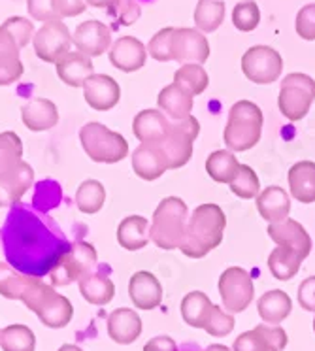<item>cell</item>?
I'll return each mask as SVG.
<instances>
[{"label": "cell", "instance_id": "cell-53", "mask_svg": "<svg viewBox=\"0 0 315 351\" xmlns=\"http://www.w3.org/2000/svg\"><path fill=\"white\" fill-rule=\"evenodd\" d=\"M144 351H179L177 350V343L174 342V338L162 335L155 336L149 342L144 346Z\"/></svg>", "mask_w": 315, "mask_h": 351}, {"label": "cell", "instance_id": "cell-4", "mask_svg": "<svg viewBox=\"0 0 315 351\" xmlns=\"http://www.w3.org/2000/svg\"><path fill=\"white\" fill-rule=\"evenodd\" d=\"M187 214L189 208L185 200L177 197H166L155 208L151 225H149V240L161 250H179L187 230Z\"/></svg>", "mask_w": 315, "mask_h": 351}, {"label": "cell", "instance_id": "cell-50", "mask_svg": "<svg viewBox=\"0 0 315 351\" xmlns=\"http://www.w3.org/2000/svg\"><path fill=\"white\" fill-rule=\"evenodd\" d=\"M27 12L34 21H42V23L57 19L53 0H27Z\"/></svg>", "mask_w": 315, "mask_h": 351}, {"label": "cell", "instance_id": "cell-2", "mask_svg": "<svg viewBox=\"0 0 315 351\" xmlns=\"http://www.w3.org/2000/svg\"><path fill=\"white\" fill-rule=\"evenodd\" d=\"M227 215L217 204H200L187 219V230L179 252L189 259H202L223 242Z\"/></svg>", "mask_w": 315, "mask_h": 351}, {"label": "cell", "instance_id": "cell-36", "mask_svg": "<svg viewBox=\"0 0 315 351\" xmlns=\"http://www.w3.org/2000/svg\"><path fill=\"white\" fill-rule=\"evenodd\" d=\"M106 202V189L97 180H85L76 191V206L81 214H97Z\"/></svg>", "mask_w": 315, "mask_h": 351}, {"label": "cell", "instance_id": "cell-25", "mask_svg": "<svg viewBox=\"0 0 315 351\" xmlns=\"http://www.w3.org/2000/svg\"><path fill=\"white\" fill-rule=\"evenodd\" d=\"M21 119L32 132H46L59 123V110L53 100L32 99L21 108Z\"/></svg>", "mask_w": 315, "mask_h": 351}, {"label": "cell", "instance_id": "cell-12", "mask_svg": "<svg viewBox=\"0 0 315 351\" xmlns=\"http://www.w3.org/2000/svg\"><path fill=\"white\" fill-rule=\"evenodd\" d=\"M32 46L40 61L57 64L70 51L72 34L61 19H53L42 25V29L32 38Z\"/></svg>", "mask_w": 315, "mask_h": 351}, {"label": "cell", "instance_id": "cell-19", "mask_svg": "<svg viewBox=\"0 0 315 351\" xmlns=\"http://www.w3.org/2000/svg\"><path fill=\"white\" fill-rule=\"evenodd\" d=\"M268 237L277 245H285V247L299 252L302 259H306L312 252V238L307 234V230L299 221L289 219V217L284 221L268 225Z\"/></svg>", "mask_w": 315, "mask_h": 351}, {"label": "cell", "instance_id": "cell-14", "mask_svg": "<svg viewBox=\"0 0 315 351\" xmlns=\"http://www.w3.org/2000/svg\"><path fill=\"white\" fill-rule=\"evenodd\" d=\"M72 44L77 51H81L87 57H100L112 47V31L108 25L97 19H89L85 23L77 25L72 34Z\"/></svg>", "mask_w": 315, "mask_h": 351}, {"label": "cell", "instance_id": "cell-21", "mask_svg": "<svg viewBox=\"0 0 315 351\" xmlns=\"http://www.w3.org/2000/svg\"><path fill=\"white\" fill-rule=\"evenodd\" d=\"M142 335V319L132 308H117L108 315V336L119 346L136 342Z\"/></svg>", "mask_w": 315, "mask_h": 351}, {"label": "cell", "instance_id": "cell-23", "mask_svg": "<svg viewBox=\"0 0 315 351\" xmlns=\"http://www.w3.org/2000/svg\"><path fill=\"white\" fill-rule=\"evenodd\" d=\"M55 66H57L59 80L68 87H84L85 82L94 74V64H92L91 57H87L77 49L68 51Z\"/></svg>", "mask_w": 315, "mask_h": 351}, {"label": "cell", "instance_id": "cell-5", "mask_svg": "<svg viewBox=\"0 0 315 351\" xmlns=\"http://www.w3.org/2000/svg\"><path fill=\"white\" fill-rule=\"evenodd\" d=\"M262 110L251 100H238L229 112L223 140L231 152H249L262 134Z\"/></svg>", "mask_w": 315, "mask_h": 351}, {"label": "cell", "instance_id": "cell-31", "mask_svg": "<svg viewBox=\"0 0 315 351\" xmlns=\"http://www.w3.org/2000/svg\"><path fill=\"white\" fill-rule=\"evenodd\" d=\"M79 293L81 297L94 306H106L110 304L116 297V285L110 280L108 276L100 274V272H91L84 276L79 282Z\"/></svg>", "mask_w": 315, "mask_h": 351}, {"label": "cell", "instance_id": "cell-38", "mask_svg": "<svg viewBox=\"0 0 315 351\" xmlns=\"http://www.w3.org/2000/svg\"><path fill=\"white\" fill-rule=\"evenodd\" d=\"M85 2L91 8L108 10L125 27L132 25L140 17V6L136 4V0H85Z\"/></svg>", "mask_w": 315, "mask_h": 351}, {"label": "cell", "instance_id": "cell-8", "mask_svg": "<svg viewBox=\"0 0 315 351\" xmlns=\"http://www.w3.org/2000/svg\"><path fill=\"white\" fill-rule=\"evenodd\" d=\"M315 100V80L302 72L287 74L281 82L277 106L289 121H300L310 112Z\"/></svg>", "mask_w": 315, "mask_h": 351}, {"label": "cell", "instance_id": "cell-1", "mask_svg": "<svg viewBox=\"0 0 315 351\" xmlns=\"http://www.w3.org/2000/svg\"><path fill=\"white\" fill-rule=\"evenodd\" d=\"M4 255L17 272L42 278L51 272L70 244L29 208L17 202L0 229Z\"/></svg>", "mask_w": 315, "mask_h": 351}, {"label": "cell", "instance_id": "cell-30", "mask_svg": "<svg viewBox=\"0 0 315 351\" xmlns=\"http://www.w3.org/2000/svg\"><path fill=\"white\" fill-rule=\"evenodd\" d=\"M257 312H259L262 321H266L270 325H279L281 321L291 315L292 300L281 289L266 291L257 302Z\"/></svg>", "mask_w": 315, "mask_h": 351}, {"label": "cell", "instance_id": "cell-39", "mask_svg": "<svg viewBox=\"0 0 315 351\" xmlns=\"http://www.w3.org/2000/svg\"><path fill=\"white\" fill-rule=\"evenodd\" d=\"M174 84L192 95H202L210 85V77L202 64H181L174 74Z\"/></svg>", "mask_w": 315, "mask_h": 351}, {"label": "cell", "instance_id": "cell-24", "mask_svg": "<svg viewBox=\"0 0 315 351\" xmlns=\"http://www.w3.org/2000/svg\"><path fill=\"white\" fill-rule=\"evenodd\" d=\"M257 210L268 225L284 221L291 214V197L281 187L270 185L257 195Z\"/></svg>", "mask_w": 315, "mask_h": 351}, {"label": "cell", "instance_id": "cell-27", "mask_svg": "<svg viewBox=\"0 0 315 351\" xmlns=\"http://www.w3.org/2000/svg\"><path fill=\"white\" fill-rule=\"evenodd\" d=\"M289 191L292 199L302 204L315 202V162L314 160H299L289 168Z\"/></svg>", "mask_w": 315, "mask_h": 351}, {"label": "cell", "instance_id": "cell-26", "mask_svg": "<svg viewBox=\"0 0 315 351\" xmlns=\"http://www.w3.org/2000/svg\"><path fill=\"white\" fill-rule=\"evenodd\" d=\"M192 93H189L184 87L172 84L166 85L161 93H159V99H157V106L161 110L162 114L168 117L170 121H179L189 117L194 106V100H192Z\"/></svg>", "mask_w": 315, "mask_h": 351}, {"label": "cell", "instance_id": "cell-44", "mask_svg": "<svg viewBox=\"0 0 315 351\" xmlns=\"http://www.w3.org/2000/svg\"><path fill=\"white\" fill-rule=\"evenodd\" d=\"M234 315L229 312H223L219 306H212V310L207 313V319L204 323V330L210 336H216V338H223V336L231 335L234 330Z\"/></svg>", "mask_w": 315, "mask_h": 351}, {"label": "cell", "instance_id": "cell-48", "mask_svg": "<svg viewBox=\"0 0 315 351\" xmlns=\"http://www.w3.org/2000/svg\"><path fill=\"white\" fill-rule=\"evenodd\" d=\"M61 200V185L53 182V180H47V182H42L36 187V197H34V204L46 212V210H51L59 204Z\"/></svg>", "mask_w": 315, "mask_h": 351}, {"label": "cell", "instance_id": "cell-47", "mask_svg": "<svg viewBox=\"0 0 315 351\" xmlns=\"http://www.w3.org/2000/svg\"><path fill=\"white\" fill-rule=\"evenodd\" d=\"M234 351H279L276 346L268 342V338L262 335L259 328L247 330L234 340Z\"/></svg>", "mask_w": 315, "mask_h": 351}, {"label": "cell", "instance_id": "cell-54", "mask_svg": "<svg viewBox=\"0 0 315 351\" xmlns=\"http://www.w3.org/2000/svg\"><path fill=\"white\" fill-rule=\"evenodd\" d=\"M206 351H231L227 346H223V343H212V346H207Z\"/></svg>", "mask_w": 315, "mask_h": 351}, {"label": "cell", "instance_id": "cell-52", "mask_svg": "<svg viewBox=\"0 0 315 351\" xmlns=\"http://www.w3.org/2000/svg\"><path fill=\"white\" fill-rule=\"evenodd\" d=\"M299 304L306 312L315 313V276H310L299 285Z\"/></svg>", "mask_w": 315, "mask_h": 351}, {"label": "cell", "instance_id": "cell-51", "mask_svg": "<svg viewBox=\"0 0 315 351\" xmlns=\"http://www.w3.org/2000/svg\"><path fill=\"white\" fill-rule=\"evenodd\" d=\"M55 14L57 19L62 17H76L81 16L87 10V2L85 0H53Z\"/></svg>", "mask_w": 315, "mask_h": 351}, {"label": "cell", "instance_id": "cell-42", "mask_svg": "<svg viewBox=\"0 0 315 351\" xmlns=\"http://www.w3.org/2000/svg\"><path fill=\"white\" fill-rule=\"evenodd\" d=\"M229 187L238 199L244 200L257 199V195L261 193V182H259L253 168L247 167V165H240L238 174L234 176V180L229 184Z\"/></svg>", "mask_w": 315, "mask_h": 351}, {"label": "cell", "instance_id": "cell-6", "mask_svg": "<svg viewBox=\"0 0 315 351\" xmlns=\"http://www.w3.org/2000/svg\"><path fill=\"white\" fill-rule=\"evenodd\" d=\"M79 142L92 162L116 165L129 155V142L123 134L102 123H87L79 130Z\"/></svg>", "mask_w": 315, "mask_h": 351}, {"label": "cell", "instance_id": "cell-55", "mask_svg": "<svg viewBox=\"0 0 315 351\" xmlns=\"http://www.w3.org/2000/svg\"><path fill=\"white\" fill-rule=\"evenodd\" d=\"M57 351H84L81 348H77V346H74V343H64V346H61Z\"/></svg>", "mask_w": 315, "mask_h": 351}, {"label": "cell", "instance_id": "cell-17", "mask_svg": "<svg viewBox=\"0 0 315 351\" xmlns=\"http://www.w3.org/2000/svg\"><path fill=\"white\" fill-rule=\"evenodd\" d=\"M147 59V47L134 36H121L110 47V62L125 74L144 69Z\"/></svg>", "mask_w": 315, "mask_h": 351}, {"label": "cell", "instance_id": "cell-41", "mask_svg": "<svg viewBox=\"0 0 315 351\" xmlns=\"http://www.w3.org/2000/svg\"><path fill=\"white\" fill-rule=\"evenodd\" d=\"M23 160V140L12 130L0 132V172L17 167Z\"/></svg>", "mask_w": 315, "mask_h": 351}, {"label": "cell", "instance_id": "cell-28", "mask_svg": "<svg viewBox=\"0 0 315 351\" xmlns=\"http://www.w3.org/2000/svg\"><path fill=\"white\" fill-rule=\"evenodd\" d=\"M132 170L136 172L138 178L146 182H155L159 180L168 168L162 159V153L159 147L153 144H140L136 152L132 153Z\"/></svg>", "mask_w": 315, "mask_h": 351}, {"label": "cell", "instance_id": "cell-40", "mask_svg": "<svg viewBox=\"0 0 315 351\" xmlns=\"http://www.w3.org/2000/svg\"><path fill=\"white\" fill-rule=\"evenodd\" d=\"M31 278L32 276L21 274L6 263H0V297L8 298V300H19Z\"/></svg>", "mask_w": 315, "mask_h": 351}, {"label": "cell", "instance_id": "cell-34", "mask_svg": "<svg viewBox=\"0 0 315 351\" xmlns=\"http://www.w3.org/2000/svg\"><path fill=\"white\" fill-rule=\"evenodd\" d=\"M212 306H214V302L210 300L206 293L191 291L181 300V317L189 327L204 328V323H206Z\"/></svg>", "mask_w": 315, "mask_h": 351}, {"label": "cell", "instance_id": "cell-35", "mask_svg": "<svg viewBox=\"0 0 315 351\" xmlns=\"http://www.w3.org/2000/svg\"><path fill=\"white\" fill-rule=\"evenodd\" d=\"M225 0H199L194 10V29L204 32H216L225 19Z\"/></svg>", "mask_w": 315, "mask_h": 351}, {"label": "cell", "instance_id": "cell-10", "mask_svg": "<svg viewBox=\"0 0 315 351\" xmlns=\"http://www.w3.org/2000/svg\"><path fill=\"white\" fill-rule=\"evenodd\" d=\"M219 295L225 310L229 313H240L253 302V280L246 268L229 267L219 278Z\"/></svg>", "mask_w": 315, "mask_h": 351}, {"label": "cell", "instance_id": "cell-29", "mask_svg": "<svg viewBox=\"0 0 315 351\" xmlns=\"http://www.w3.org/2000/svg\"><path fill=\"white\" fill-rule=\"evenodd\" d=\"M117 244L127 252H140L149 244V221L144 215H129L117 227Z\"/></svg>", "mask_w": 315, "mask_h": 351}, {"label": "cell", "instance_id": "cell-9", "mask_svg": "<svg viewBox=\"0 0 315 351\" xmlns=\"http://www.w3.org/2000/svg\"><path fill=\"white\" fill-rule=\"evenodd\" d=\"M97 263L99 255L94 245L89 242H74L47 276L53 285H70L72 282H79L84 276L91 274Z\"/></svg>", "mask_w": 315, "mask_h": 351}, {"label": "cell", "instance_id": "cell-56", "mask_svg": "<svg viewBox=\"0 0 315 351\" xmlns=\"http://www.w3.org/2000/svg\"><path fill=\"white\" fill-rule=\"evenodd\" d=\"M314 332H315V319H314Z\"/></svg>", "mask_w": 315, "mask_h": 351}, {"label": "cell", "instance_id": "cell-16", "mask_svg": "<svg viewBox=\"0 0 315 351\" xmlns=\"http://www.w3.org/2000/svg\"><path fill=\"white\" fill-rule=\"evenodd\" d=\"M85 102L97 112H108L121 100V87L106 74H92L84 84Z\"/></svg>", "mask_w": 315, "mask_h": 351}, {"label": "cell", "instance_id": "cell-13", "mask_svg": "<svg viewBox=\"0 0 315 351\" xmlns=\"http://www.w3.org/2000/svg\"><path fill=\"white\" fill-rule=\"evenodd\" d=\"M170 53L172 61L181 64H204L210 59V44L200 31L181 27L174 29Z\"/></svg>", "mask_w": 315, "mask_h": 351}, {"label": "cell", "instance_id": "cell-11", "mask_svg": "<svg viewBox=\"0 0 315 351\" xmlns=\"http://www.w3.org/2000/svg\"><path fill=\"white\" fill-rule=\"evenodd\" d=\"M284 59L274 47L253 46L242 55V72L244 76L257 85L274 84L281 76Z\"/></svg>", "mask_w": 315, "mask_h": 351}, {"label": "cell", "instance_id": "cell-22", "mask_svg": "<svg viewBox=\"0 0 315 351\" xmlns=\"http://www.w3.org/2000/svg\"><path fill=\"white\" fill-rule=\"evenodd\" d=\"M19 46L2 25H0V87L16 84L23 76V62L19 59Z\"/></svg>", "mask_w": 315, "mask_h": 351}, {"label": "cell", "instance_id": "cell-15", "mask_svg": "<svg viewBox=\"0 0 315 351\" xmlns=\"http://www.w3.org/2000/svg\"><path fill=\"white\" fill-rule=\"evenodd\" d=\"M34 182V170L29 162L21 160L17 167L0 172V208L16 206L31 189Z\"/></svg>", "mask_w": 315, "mask_h": 351}, {"label": "cell", "instance_id": "cell-46", "mask_svg": "<svg viewBox=\"0 0 315 351\" xmlns=\"http://www.w3.org/2000/svg\"><path fill=\"white\" fill-rule=\"evenodd\" d=\"M2 27L14 36L19 49H23V47L29 46L31 40L34 38V25H32L31 19H27V17H8V19L2 23Z\"/></svg>", "mask_w": 315, "mask_h": 351}, {"label": "cell", "instance_id": "cell-45", "mask_svg": "<svg viewBox=\"0 0 315 351\" xmlns=\"http://www.w3.org/2000/svg\"><path fill=\"white\" fill-rule=\"evenodd\" d=\"M176 27H164L161 31L155 34L153 38L149 40L147 44V53L151 55V59L159 62H168L172 61V53H170V47H172V34H174Z\"/></svg>", "mask_w": 315, "mask_h": 351}, {"label": "cell", "instance_id": "cell-20", "mask_svg": "<svg viewBox=\"0 0 315 351\" xmlns=\"http://www.w3.org/2000/svg\"><path fill=\"white\" fill-rule=\"evenodd\" d=\"M170 119L161 110H142L132 121V134L138 138L140 144L157 145L168 134Z\"/></svg>", "mask_w": 315, "mask_h": 351}, {"label": "cell", "instance_id": "cell-49", "mask_svg": "<svg viewBox=\"0 0 315 351\" xmlns=\"http://www.w3.org/2000/svg\"><path fill=\"white\" fill-rule=\"evenodd\" d=\"M297 34L306 42H314L315 40V2L314 4H306L299 10L297 14Z\"/></svg>", "mask_w": 315, "mask_h": 351}, {"label": "cell", "instance_id": "cell-18", "mask_svg": "<svg viewBox=\"0 0 315 351\" xmlns=\"http://www.w3.org/2000/svg\"><path fill=\"white\" fill-rule=\"evenodd\" d=\"M129 297H131L132 304L138 310L149 312L159 308L162 302V285L157 280V276L147 272V270H140L136 274L131 276L129 282Z\"/></svg>", "mask_w": 315, "mask_h": 351}, {"label": "cell", "instance_id": "cell-7", "mask_svg": "<svg viewBox=\"0 0 315 351\" xmlns=\"http://www.w3.org/2000/svg\"><path fill=\"white\" fill-rule=\"evenodd\" d=\"M199 134L200 123L194 115H189L179 121H170L168 134L157 144L168 170H177L191 160L192 142L199 138Z\"/></svg>", "mask_w": 315, "mask_h": 351}, {"label": "cell", "instance_id": "cell-32", "mask_svg": "<svg viewBox=\"0 0 315 351\" xmlns=\"http://www.w3.org/2000/svg\"><path fill=\"white\" fill-rule=\"evenodd\" d=\"M240 165L242 162L231 149H217L207 155L206 172L217 184H231L234 176L238 174Z\"/></svg>", "mask_w": 315, "mask_h": 351}, {"label": "cell", "instance_id": "cell-33", "mask_svg": "<svg viewBox=\"0 0 315 351\" xmlns=\"http://www.w3.org/2000/svg\"><path fill=\"white\" fill-rule=\"evenodd\" d=\"M302 255L294 252L291 247L277 245L268 257V268L272 276L279 282H289L294 276L299 274L300 265H302Z\"/></svg>", "mask_w": 315, "mask_h": 351}, {"label": "cell", "instance_id": "cell-37", "mask_svg": "<svg viewBox=\"0 0 315 351\" xmlns=\"http://www.w3.org/2000/svg\"><path fill=\"white\" fill-rule=\"evenodd\" d=\"M2 351H34L36 336L27 325H10L0 330Z\"/></svg>", "mask_w": 315, "mask_h": 351}, {"label": "cell", "instance_id": "cell-3", "mask_svg": "<svg viewBox=\"0 0 315 351\" xmlns=\"http://www.w3.org/2000/svg\"><path fill=\"white\" fill-rule=\"evenodd\" d=\"M19 300L49 328L66 327L74 317V306L68 298L62 297L53 289V285H47L36 276H32Z\"/></svg>", "mask_w": 315, "mask_h": 351}, {"label": "cell", "instance_id": "cell-43", "mask_svg": "<svg viewBox=\"0 0 315 351\" xmlns=\"http://www.w3.org/2000/svg\"><path fill=\"white\" fill-rule=\"evenodd\" d=\"M232 23L242 32L255 31L261 23V10L255 0H244L238 2L232 10Z\"/></svg>", "mask_w": 315, "mask_h": 351}]
</instances>
